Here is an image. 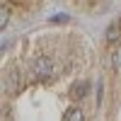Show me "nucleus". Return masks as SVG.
<instances>
[{"instance_id": "nucleus-1", "label": "nucleus", "mask_w": 121, "mask_h": 121, "mask_svg": "<svg viewBox=\"0 0 121 121\" xmlns=\"http://www.w3.org/2000/svg\"><path fill=\"white\" fill-rule=\"evenodd\" d=\"M32 73H34L36 80H44V82H46V80H51L56 75V60L51 56H39V58H34Z\"/></svg>"}, {"instance_id": "nucleus-2", "label": "nucleus", "mask_w": 121, "mask_h": 121, "mask_svg": "<svg viewBox=\"0 0 121 121\" xmlns=\"http://www.w3.org/2000/svg\"><path fill=\"white\" fill-rule=\"evenodd\" d=\"M5 87H7V92H17V90L22 87V75H19L17 70H10L7 80H5Z\"/></svg>"}, {"instance_id": "nucleus-3", "label": "nucleus", "mask_w": 121, "mask_h": 121, "mask_svg": "<svg viewBox=\"0 0 121 121\" xmlns=\"http://www.w3.org/2000/svg\"><path fill=\"white\" fill-rule=\"evenodd\" d=\"M63 121H85V112L80 107H70V109H65Z\"/></svg>"}, {"instance_id": "nucleus-4", "label": "nucleus", "mask_w": 121, "mask_h": 121, "mask_svg": "<svg viewBox=\"0 0 121 121\" xmlns=\"http://www.w3.org/2000/svg\"><path fill=\"white\" fill-rule=\"evenodd\" d=\"M87 90H90V82H87V80H80V82H75L73 87H70V95H73V97H85Z\"/></svg>"}, {"instance_id": "nucleus-5", "label": "nucleus", "mask_w": 121, "mask_h": 121, "mask_svg": "<svg viewBox=\"0 0 121 121\" xmlns=\"http://www.w3.org/2000/svg\"><path fill=\"white\" fill-rule=\"evenodd\" d=\"M119 36H121V29H119V22H114L112 27L107 29V41H116Z\"/></svg>"}, {"instance_id": "nucleus-6", "label": "nucleus", "mask_w": 121, "mask_h": 121, "mask_svg": "<svg viewBox=\"0 0 121 121\" xmlns=\"http://www.w3.org/2000/svg\"><path fill=\"white\" fill-rule=\"evenodd\" d=\"M7 22H10V10L3 5V7H0V29H5Z\"/></svg>"}]
</instances>
